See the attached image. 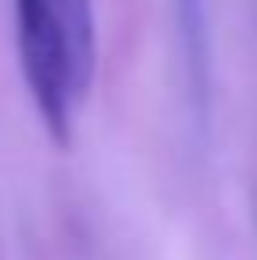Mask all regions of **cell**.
<instances>
[{
  "label": "cell",
  "instance_id": "obj_1",
  "mask_svg": "<svg viewBox=\"0 0 257 260\" xmlns=\"http://www.w3.org/2000/svg\"><path fill=\"white\" fill-rule=\"evenodd\" d=\"M15 42L34 110L53 143L68 147L95 79L91 0H15Z\"/></svg>",
  "mask_w": 257,
  "mask_h": 260
},
{
  "label": "cell",
  "instance_id": "obj_2",
  "mask_svg": "<svg viewBox=\"0 0 257 260\" xmlns=\"http://www.w3.org/2000/svg\"><path fill=\"white\" fill-rule=\"evenodd\" d=\"M178 15V42L185 60V87L197 106V121H208L212 102V23H208V0H174Z\"/></svg>",
  "mask_w": 257,
  "mask_h": 260
}]
</instances>
